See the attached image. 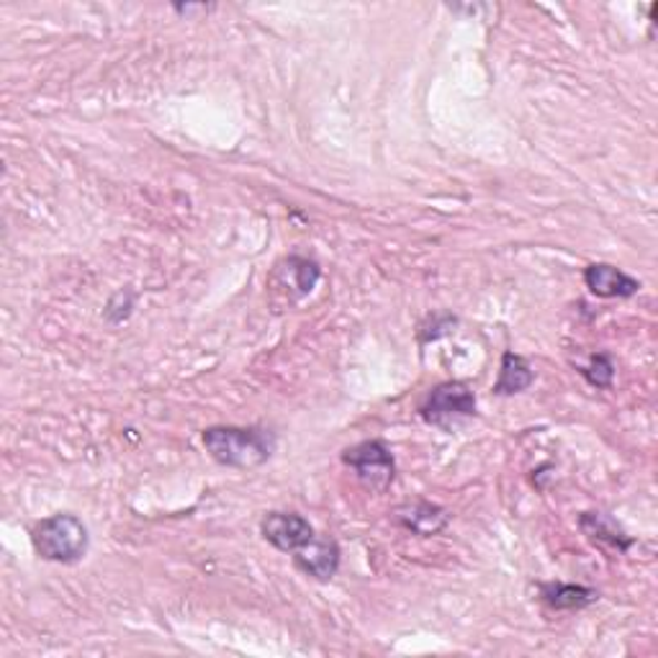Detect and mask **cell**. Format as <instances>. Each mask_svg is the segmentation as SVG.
Segmentation results:
<instances>
[{
	"label": "cell",
	"mask_w": 658,
	"mask_h": 658,
	"mask_svg": "<svg viewBox=\"0 0 658 658\" xmlns=\"http://www.w3.org/2000/svg\"><path fill=\"white\" fill-rule=\"evenodd\" d=\"M540 599L542 605L550 607V610L574 612L595 605L599 599V591L589 587H579V584L550 581V584H540Z\"/></svg>",
	"instance_id": "cell-9"
},
{
	"label": "cell",
	"mask_w": 658,
	"mask_h": 658,
	"mask_svg": "<svg viewBox=\"0 0 658 658\" xmlns=\"http://www.w3.org/2000/svg\"><path fill=\"white\" fill-rule=\"evenodd\" d=\"M397 522L419 538H432L448 528L450 512L432 501H415V505H401L397 509Z\"/></svg>",
	"instance_id": "cell-8"
},
{
	"label": "cell",
	"mask_w": 658,
	"mask_h": 658,
	"mask_svg": "<svg viewBox=\"0 0 658 658\" xmlns=\"http://www.w3.org/2000/svg\"><path fill=\"white\" fill-rule=\"evenodd\" d=\"M203 448L219 466L255 468L273 458L278 438L273 430H266V427L219 425L203 430Z\"/></svg>",
	"instance_id": "cell-1"
},
{
	"label": "cell",
	"mask_w": 658,
	"mask_h": 658,
	"mask_svg": "<svg viewBox=\"0 0 658 658\" xmlns=\"http://www.w3.org/2000/svg\"><path fill=\"white\" fill-rule=\"evenodd\" d=\"M579 528L591 542L617 550V554H628V550L636 546V538H630L628 532L617 528L612 517H607L605 512H584L579 517Z\"/></svg>",
	"instance_id": "cell-10"
},
{
	"label": "cell",
	"mask_w": 658,
	"mask_h": 658,
	"mask_svg": "<svg viewBox=\"0 0 658 658\" xmlns=\"http://www.w3.org/2000/svg\"><path fill=\"white\" fill-rule=\"evenodd\" d=\"M584 283H587L589 293L599 296V299H630L640 291V281L625 273L610 262H591L584 270Z\"/></svg>",
	"instance_id": "cell-7"
},
{
	"label": "cell",
	"mask_w": 658,
	"mask_h": 658,
	"mask_svg": "<svg viewBox=\"0 0 658 658\" xmlns=\"http://www.w3.org/2000/svg\"><path fill=\"white\" fill-rule=\"evenodd\" d=\"M342 463L352 468L363 487L370 491H386L391 487L397 463H393L391 450L381 440L358 442L342 452Z\"/></svg>",
	"instance_id": "cell-4"
},
{
	"label": "cell",
	"mask_w": 658,
	"mask_h": 658,
	"mask_svg": "<svg viewBox=\"0 0 658 658\" xmlns=\"http://www.w3.org/2000/svg\"><path fill=\"white\" fill-rule=\"evenodd\" d=\"M532 381H535V373L528 360L522 356H515V352H505V358H501V368H499V381L493 386V393H499V397H512V393L530 389Z\"/></svg>",
	"instance_id": "cell-11"
},
{
	"label": "cell",
	"mask_w": 658,
	"mask_h": 658,
	"mask_svg": "<svg viewBox=\"0 0 658 658\" xmlns=\"http://www.w3.org/2000/svg\"><path fill=\"white\" fill-rule=\"evenodd\" d=\"M31 542L44 561L78 564L88 554V528L76 515H54L34 525Z\"/></svg>",
	"instance_id": "cell-2"
},
{
	"label": "cell",
	"mask_w": 658,
	"mask_h": 658,
	"mask_svg": "<svg viewBox=\"0 0 658 658\" xmlns=\"http://www.w3.org/2000/svg\"><path fill=\"white\" fill-rule=\"evenodd\" d=\"M260 532L270 546L283 550V554H296V550L315 538V528H311L309 520H303L296 512H268L260 522Z\"/></svg>",
	"instance_id": "cell-5"
},
{
	"label": "cell",
	"mask_w": 658,
	"mask_h": 658,
	"mask_svg": "<svg viewBox=\"0 0 658 658\" xmlns=\"http://www.w3.org/2000/svg\"><path fill=\"white\" fill-rule=\"evenodd\" d=\"M419 415L427 425L438 427L442 432H456L460 425L476 417V397L471 386L463 381H446L427 393Z\"/></svg>",
	"instance_id": "cell-3"
},
{
	"label": "cell",
	"mask_w": 658,
	"mask_h": 658,
	"mask_svg": "<svg viewBox=\"0 0 658 658\" xmlns=\"http://www.w3.org/2000/svg\"><path fill=\"white\" fill-rule=\"evenodd\" d=\"M288 270H291V276L296 278V288H299V293H311L315 291V286L319 281V276H322V270L315 260L309 258H288Z\"/></svg>",
	"instance_id": "cell-13"
},
{
	"label": "cell",
	"mask_w": 658,
	"mask_h": 658,
	"mask_svg": "<svg viewBox=\"0 0 658 658\" xmlns=\"http://www.w3.org/2000/svg\"><path fill=\"white\" fill-rule=\"evenodd\" d=\"M581 376L587 378V383L595 386V389H612L615 383L612 358L607 356V352H597V356H591L589 363L581 368Z\"/></svg>",
	"instance_id": "cell-12"
},
{
	"label": "cell",
	"mask_w": 658,
	"mask_h": 658,
	"mask_svg": "<svg viewBox=\"0 0 658 658\" xmlns=\"http://www.w3.org/2000/svg\"><path fill=\"white\" fill-rule=\"evenodd\" d=\"M296 569L311 576L317 581H329L340 571V546L335 538H311L293 556Z\"/></svg>",
	"instance_id": "cell-6"
}]
</instances>
